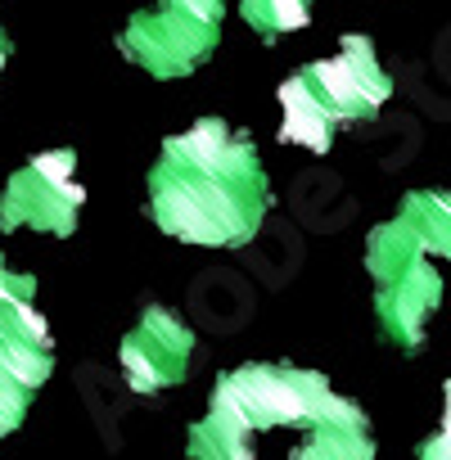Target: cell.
<instances>
[{
    "label": "cell",
    "instance_id": "6da1fadb",
    "mask_svg": "<svg viewBox=\"0 0 451 460\" xmlns=\"http://www.w3.org/2000/svg\"><path fill=\"white\" fill-rule=\"evenodd\" d=\"M438 298H442V280H438V271L420 258L406 276L379 285V316H384V330H388L397 343L415 348L420 334H424L429 312L438 307Z\"/></svg>",
    "mask_w": 451,
    "mask_h": 460
},
{
    "label": "cell",
    "instance_id": "7a4b0ae2",
    "mask_svg": "<svg viewBox=\"0 0 451 460\" xmlns=\"http://www.w3.org/2000/svg\"><path fill=\"white\" fill-rule=\"evenodd\" d=\"M420 460H451V433H433L429 442H420Z\"/></svg>",
    "mask_w": 451,
    "mask_h": 460
}]
</instances>
